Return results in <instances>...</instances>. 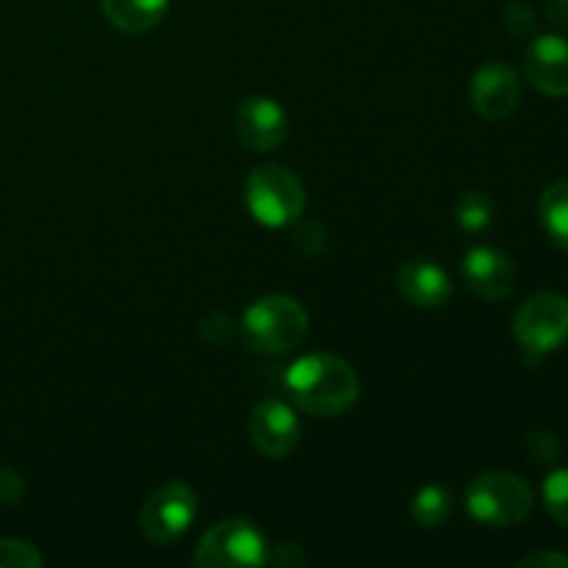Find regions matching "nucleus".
<instances>
[{"mask_svg": "<svg viewBox=\"0 0 568 568\" xmlns=\"http://www.w3.org/2000/svg\"><path fill=\"white\" fill-rule=\"evenodd\" d=\"M410 514L422 527H442L453 516V494L444 486H425L414 497Z\"/></svg>", "mask_w": 568, "mask_h": 568, "instance_id": "dca6fc26", "label": "nucleus"}, {"mask_svg": "<svg viewBox=\"0 0 568 568\" xmlns=\"http://www.w3.org/2000/svg\"><path fill=\"white\" fill-rule=\"evenodd\" d=\"M397 288L405 303L416 308H442L453 297V281L438 264L427 258H410L399 266Z\"/></svg>", "mask_w": 568, "mask_h": 568, "instance_id": "ddd939ff", "label": "nucleus"}, {"mask_svg": "<svg viewBox=\"0 0 568 568\" xmlns=\"http://www.w3.org/2000/svg\"><path fill=\"white\" fill-rule=\"evenodd\" d=\"M236 133L250 150H275L286 139V111L272 98H247L236 111Z\"/></svg>", "mask_w": 568, "mask_h": 568, "instance_id": "f8f14e48", "label": "nucleus"}, {"mask_svg": "<svg viewBox=\"0 0 568 568\" xmlns=\"http://www.w3.org/2000/svg\"><path fill=\"white\" fill-rule=\"evenodd\" d=\"M197 516V494L186 483H166L142 508V532L153 544L178 541Z\"/></svg>", "mask_w": 568, "mask_h": 568, "instance_id": "0eeeda50", "label": "nucleus"}, {"mask_svg": "<svg viewBox=\"0 0 568 568\" xmlns=\"http://www.w3.org/2000/svg\"><path fill=\"white\" fill-rule=\"evenodd\" d=\"M105 20L122 33H144L164 20L170 0H100Z\"/></svg>", "mask_w": 568, "mask_h": 568, "instance_id": "4468645a", "label": "nucleus"}, {"mask_svg": "<svg viewBox=\"0 0 568 568\" xmlns=\"http://www.w3.org/2000/svg\"><path fill=\"white\" fill-rule=\"evenodd\" d=\"M44 558L37 547L20 538H0V568H39Z\"/></svg>", "mask_w": 568, "mask_h": 568, "instance_id": "6ab92c4d", "label": "nucleus"}, {"mask_svg": "<svg viewBox=\"0 0 568 568\" xmlns=\"http://www.w3.org/2000/svg\"><path fill=\"white\" fill-rule=\"evenodd\" d=\"M464 281L477 297L497 303L516 288V266L503 250L471 247L464 258Z\"/></svg>", "mask_w": 568, "mask_h": 568, "instance_id": "9b49d317", "label": "nucleus"}, {"mask_svg": "<svg viewBox=\"0 0 568 568\" xmlns=\"http://www.w3.org/2000/svg\"><path fill=\"white\" fill-rule=\"evenodd\" d=\"M242 336L253 353L283 355L308 336V311L288 294H270L247 308Z\"/></svg>", "mask_w": 568, "mask_h": 568, "instance_id": "f03ea898", "label": "nucleus"}, {"mask_svg": "<svg viewBox=\"0 0 568 568\" xmlns=\"http://www.w3.org/2000/svg\"><path fill=\"white\" fill-rule=\"evenodd\" d=\"M514 336L527 353L547 355L568 342V297L538 292L514 316Z\"/></svg>", "mask_w": 568, "mask_h": 568, "instance_id": "423d86ee", "label": "nucleus"}, {"mask_svg": "<svg viewBox=\"0 0 568 568\" xmlns=\"http://www.w3.org/2000/svg\"><path fill=\"white\" fill-rule=\"evenodd\" d=\"M244 200L255 222L266 227H286L305 209V186L288 166L266 164L250 172Z\"/></svg>", "mask_w": 568, "mask_h": 568, "instance_id": "7ed1b4c3", "label": "nucleus"}, {"mask_svg": "<svg viewBox=\"0 0 568 568\" xmlns=\"http://www.w3.org/2000/svg\"><path fill=\"white\" fill-rule=\"evenodd\" d=\"M527 449H530L536 464H552L560 455V442L549 430H536L530 436V442H527Z\"/></svg>", "mask_w": 568, "mask_h": 568, "instance_id": "4be33fe9", "label": "nucleus"}, {"mask_svg": "<svg viewBox=\"0 0 568 568\" xmlns=\"http://www.w3.org/2000/svg\"><path fill=\"white\" fill-rule=\"evenodd\" d=\"M469 100H471V109H475L483 120H491V122L505 120V116H510L516 109H519V100H521L519 75H516L508 64L491 61V64L480 67V70L475 72V78H471Z\"/></svg>", "mask_w": 568, "mask_h": 568, "instance_id": "1a4fd4ad", "label": "nucleus"}, {"mask_svg": "<svg viewBox=\"0 0 568 568\" xmlns=\"http://www.w3.org/2000/svg\"><path fill=\"white\" fill-rule=\"evenodd\" d=\"M519 568H568V555L552 552V549H541V552H530L519 560Z\"/></svg>", "mask_w": 568, "mask_h": 568, "instance_id": "b1692460", "label": "nucleus"}, {"mask_svg": "<svg viewBox=\"0 0 568 568\" xmlns=\"http://www.w3.org/2000/svg\"><path fill=\"white\" fill-rule=\"evenodd\" d=\"M266 538L253 521L225 519L200 538L194 564L200 568H250L266 564Z\"/></svg>", "mask_w": 568, "mask_h": 568, "instance_id": "39448f33", "label": "nucleus"}, {"mask_svg": "<svg viewBox=\"0 0 568 568\" xmlns=\"http://www.w3.org/2000/svg\"><path fill=\"white\" fill-rule=\"evenodd\" d=\"M250 438H253L255 449L264 453L266 458L283 460L300 447V419L283 399H264L255 405L253 416H250Z\"/></svg>", "mask_w": 568, "mask_h": 568, "instance_id": "6e6552de", "label": "nucleus"}, {"mask_svg": "<svg viewBox=\"0 0 568 568\" xmlns=\"http://www.w3.org/2000/svg\"><path fill=\"white\" fill-rule=\"evenodd\" d=\"M538 216H541V225L544 231H547V236L552 239L558 247L568 250V181L552 183V186L541 194Z\"/></svg>", "mask_w": 568, "mask_h": 568, "instance_id": "2eb2a0df", "label": "nucleus"}, {"mask_svg": "<svg viewBox=\"0 0 568 568\" xmlns=\"http://www.w3.org/2000/svg\"><path fill=\"white\" fill-rule=\"evenodd\" d=\"M536 11L530 9L521 0H514V3L505 6V28H508L510 37L525 39V37H536Z\"/></svg>", "mask_w": 568, "mask_h": 568, "instance_id": "aec40b11", "label": "nucleus"}, {"mask_svg": "<svg viewBox=\"0 0 568 568\" xmlns=\"http://www.w3.org/2000/svg\"><path fill=\"white\" fill-rule=\"evenodd\" d=\"M22 497H26V480H22L20 471L0 466V503L17 505Z\"/></svg>", "mask_w": 568, "mask_h": 568, "instance_id": "5701e85b", "label": "nucleus"}, {"mask_svg": "<svg viewBox=\"0 0 568 568\" xmlns=\"http://www.w3.org/2000/svg\"><path fill=\"white\" fill-rule=\"evenodd\" d=\"M532 491L514 471H488L466 488V508L480 525L516 527L532 514Z\"/></svg>", "mask_w": 568, "mask_h": 568, "instance_id": "20e7f679", "label": "nucleus"}, {"mask_svg": "<svg viewBox=\"0 0 568 568\" xmlns=\"http://www.w3.org/2000/svg\"><path fill=\"white\" fill-rule=\"evenodd\" d=\"M525 75L549 98L568 94V42L558 33H544L525 50Z\"/></svg>", "mask_w": 568, "mask_h": 568, "instance_id": "9d476101", "label": "nucleus"}, {"mask_svg": "<svg viewBox=\"0 0 568 568\" xmlns=\"http://www.w3.org/2000/svg\"><path fill=\"white\" fill-rule=\"evenodd\" d=\"M547 17L555 28L568 31V0H547Z\"/></svg>", "mask_w": 568, "mask_h": 568, "instance_id": "393cba45", "label": "nucleus"}, {"mask_svg": "<svg viewBox=\"0 0 568 568\" xmlns=\"http://www.w3.org/2000/svg\"><path fill=\"white\" fill-rule=\"evenodd\" d=\"M455 220L464 231L480 233L494 222V203L483 192H466L455 205Z\"/></svg>", "mask_w": 568, "mask_h": 568, "instance_id": "f3484780", "label": "nucleus"}, {"mask_svg": "<svg viewBox=\"0 0 568 568\" xmlns=\"http://www.w3.org/2000/svg\"><path fill=\"white\" fill-rule=\"evenodd\" d=\"M541 494L549 516L568 527V469H555L552 475L544 480Z\"/></svg>", "mask_w": 568, "mask_h": 568, "instance_id": "a211bd4d", "label": "nucleus"}, {"mask_svg": "<svg viewBox=\"0 0 568 568\" xmlns=\"http://www.w3.org/2000/svg\"><path fill=\"white\" fill-rule=\"evenodd\" d=\"M200 336L205 338L209 344H214V347H222V344L231 342L233 336V322L227 320L225 314H209L203 322H200Z\"/></svg>", "mask_w": 568, "mask_h": 568, "instance_id": "412c9836", "label": "nucleus"}, {"mask_svg": "<svg viewBox=\"0 0 568 568\" xmlns=\"http://www.w3.org/2000/svg\"><path fill=\"white\" fill-rule=\"evenodd\" d=\"M286 392L300 410L320 419L342 416L361 394L358 375L344 358L331 353H314L288 366Z\"/></svg>", "mask_w": 568, "mask_h": 568, "instance_id": "f257e3e1", "label": "nucleus"}]
</instances>
